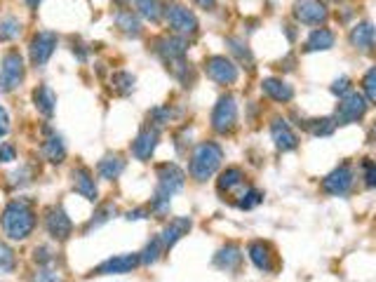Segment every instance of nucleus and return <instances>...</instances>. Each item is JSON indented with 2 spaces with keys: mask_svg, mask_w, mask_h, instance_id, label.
I'll return each instance as SVG.
<instances>
[{
  "mask_svg": "<svg viewBox=\"0 0 376 282\" xmlns=\"http://www.w3.org/2000/svg\"><path fill=\"white\" fill-rule=\"evenodd\" d=\"M334 40H337V36H334L330 29H315L313 34L308 36L306 47H303V50H306V52H325V50H332V47H334Z\"/></svg>",
  "mask_w": 376,
  "mask_h": 282,
  "instance_id": "393cba45",
  "label": "nucleus"
},
{
  "mask_svg": "<svg viewBox=\"0 0 376 282\" xmlns=\"http://www.w3.org/2000/svg\"><path fill=\"white\" fill-rule=\"evenodd\" d=\"M26 69H24V59L19 52H7L0 61V92H14L24 83Z\"/></svg>",
  "mask_w": 376,
  "mask_h": 282,
  "instance_id": "39448f33",
  "label": "nucleus"
},
{
  "mask_svg": "<svg viewBox=\"0 0 376 282\" xmlns=\"http://www.w3.org/2000/svg\"><path fill=\"white\" fill-rule=\"evenodd\" d=\"M59 45V36L52 34V31H38V34L31 38L29 45V54H31V64L34 66H45L50 61V56L54 54Z\"/></svg>",
  "mask_w": 376,
  "mask_h": 282,
  "instance_id": "9d476101",
  "label": "nucleus"
},
{
  "mask_svg": "<svg viewBox=\"0 0 376 282\" xmlns=\"http://www.w3.org/2000/svg\"><path fill=\"white\" fill-rule=\"evenodd\" d=\"M36 261H38V266H45V263H50L52 261V252L47 247H36Z\"/></svg>",
  "mask_w": 376,
  "mask_h": 282,
  "instance_id": "c03bdc74",
  "label": "nucleus"
},
{
  "mask_svg": "<svg viewBox=\"0 0 376 282\" xmlns=\"http://www.w3.org/2000/svg\"><path fill=\"white\" fill-rule=\"evenodd\" d=\"M34 104L45 118H52L54 111H57V94L52 92L50 85H40L34 90Z\"/></svg>",
  "mask_w": 376,
  "mask_h": 282,
  "instance_id": "b1692460",
  "label": "nucleus"
},
{
  "mask_svg": "<svg viewBox=\"0 0 376 282\" xmlns=\"http://www.w3.org/2000/svg\"><path fill=\"white\" fill-rule=\"evenodd\" d=\"M353 179H355L353 167H350L348 163H343L337 169H332V172L322 179V191L327 193V196H339L341 198L353 188Z\"/></svg>",
  "mask_w": 376,
  "mask_h": 282,
  "instance_id": "9b49d317",
  "label": "nucleus"
},
{
  "mask_svg": "<svg viewBox=\"0 0 376 282\" xmlns=\"http://www.w3.org/2000/svg\"><path fill=\"white\" fill-rule=\"evenodd\" d=\"M270 136H273V141H275V148L283 153L294 151L299 146V136L294 134V130L285 118H273V123H270Z\"/></svg>",
  "mask_w": 376,
  "mask_h": 282,
  "instance_id": "dca6fc26",
  "label": "nucleus"
},
{
  "mask_svg": "<svg viewBox=\"0 0 376 282\" xmlns=\"http://www.w3.org/2000/svg\"><path fill=\"white\" fill-rule=\"evenodd\" d=\"M163 17L170 24V29L174 31V36L188 38L198 34V17L181 3H167L163 10Z\"/></svg>",
  "mask_w": 376,
  "mask_h": 282,
  "instance_id": "20e7f679",
  "label": "nucleus"
},
{
  "mask_svg": "<svg viewBox=\"0 0 376 282\" xmlns=\"http://www.w3.org/2000/svg\"><path fill=\"white\" fill-rule=\"evenodd\" d=\"M247 252H250L252 263L257 266L261 273H273L275 271V254H273V249H270L268 243L254 240V243H250V247H247Z\"/></svg>",
  "mask_w": 376,
  "mask_h": 282,
  "instance_id": "aec40b11",
  "label": "nucleus"
},
{
  "mask_svg": "<svg viewBox=\"0 0 376 282\" xmlns=\"http://www.w3.org/2000/svg\"><path fill=\"white\" fill-rule=\"evenodd\" d=\"M17 268V256L5 243H0V273H12Z\"/></svg>",
  "mask_w": 376,
  "mask_h": 282,
  "instance_id": "e433bc0d",
  "label": "nucleus"
},
{
  "mask_svg": "<svg viewBox=\"0 0 376 282\" xmlns=\"http://www.w3.org/2000/svg\"><path fill=\"white\" fill-rule=\"evenodd\" d=\"M303 127L313 134V136H332L334 130H337V125H334L332 118H313V120H306Z\"/></svg>",
  "mask_w": 376,
  "mask_h": 282,
  "instance_id": "7c9ffc66",
  "label": "nucleus"
},
{
  "mask_svg": "<svg viewBox=\"0 0 376 282\" xmlns=\"http://www.w3.org/2000/svg\"><path fill=\"white\" fill-rule=\"evenodd\" d=\"M43 156L45 160H50L52 165L63 163V158H66V146H63V139L59 134H50V139L43 143Z\"/></svg>",
  "mask_w": 376,
  "mask_h": 282,
  "instance_id": "cd10ccee",
  "label": "nucleus"
},
{
  "mask_svg": "<svg viewBox=\"0 0 376 282\" xmlns=\"http://www.w3.org/2000/svg\"><path fill=\"white\" fill-rule=\"evenodd\" d=\"M350 92V78H346V76H341V78H337L332 83V94H337V96H346Z\"/></svg>",
  "mask_w": 376,
  "mask_h": 282,
  "instance_id": "a19ab883",
  "label": "nucleus"
},
{
  "mask_svg": "<svg viewBox=\"0 0 376 282\" xmlns=\"http://www.w3.org/2000/svg\"><path fill=\"white\" fill-rule=\"evenodd\" d=\"M350 45H353L355 50L372 52V47H374V26H372V21H360L357 26L350 31Z\"/></svg>",
  "mask_w": 376,
  "mask_h": 282,
  "instance_id": "5701e85b",
  "label": "nucleus"
},
{
  "mask_svg": "<svg viewBox=\"0 0 376 282\" xmlns=\"http://www.w3.org/2000/svg\"><path fill=\"white\" fill-rule=\"evenodd\" d=\"M26 5L31 7V10H38V5H40V0H26Z\"/></svg>",
  "mask_w": 376,
  "mask_h": 282,
  "instance_id": "09e8293b",
  "label": "nucleus"
},
{
  "mask_svg": "<svg viewBox=\"0 0 376 282\" xmlns=\"http://www.w3.org/2000/svg\"><path fill=\"white\" fill-rule=\"evenodd\" d=\"M134 3H137V10L143 19H148V21L163 19V10H165L163 0H134Z\"/></svg>",
  "mask_w": 376,
  "mask_h": 282,
  "instance_id": "c85d7f7f",
  "label": "nucleus"
},
{
  "mask_svg": "<svg viewBox=\"0 0 376 282\" xmlns=\"http://www.w3.org/2000/svg\"><path fill=\"white\" fill-rule=\"evenodd\" d=\"M71 179H73V191L80 193L85 200H90V203H97L99 200V191H97V183H94V174L90 172L87 167H76L73 172H71Z\"/></svg>",
  "mask_w": 376,
  "mask_h": 282,
  "instance_id": "6ab92c4d",
  "label": "nucleus"
},
{
  "mask_svg": "<svg viewBox=\"0 0 376 282\" xmlns=\"http://www.w3.org/2000/svg\"><path fill=\"white\" fill-rule=\"evenodd\" d=\"M245 179H247V176H245V172L240 167H226L219 174L217 188H219L221 196H233V193H238V198H240L247 191Z\"/></svg>",
  "mask_w": 376,
  "mask_h": 282,
  "instance_id": "2eb2a0df",
  "label": "nucleus"
},
{
  "mask_svg": "<svg viewBox=\"0 0 376 282\" xmlns=\"http://www.w3.org/2000/svg\"><path fill=\"white\" fill-rule=\"evenodd\" d=\"M17 160V148L12 143H0V163H14Z\"/></svg>",
  "mask_w": 376,
  "mask_h": 282,
  "instance_id": "37998d69",
  "label": "nucleus"
},
{
  "mask_svg": "<svg viewBox=\"0 0 376 282\" xmlns=\"http://www.w3.org/2000/svg\"><path fill=\"white\" fill-rule=\"evenodd\" d=\"M195 5L200 7V10H205V12H212L214 7H217V0H195Z\"/></svg>",
  "mask_w": 376,
  "mask_h": 282,
  "instance_id": "de8ad7c7",
  "label": "nucleus"
},
{
  "mask_svg": "<svg viewBox=\"0 0 376 282\" xmlns=\"http://www.w3.org/2000/svg\"><path fill=\"white\" fill-rule=\"evenodd\" d=\"M118 5H127V0H116Z\"/></svg>",
  "mask_w": 376,
  "mask_h": 282,
  "instance_id": "8fccbe9b",
  "label": "nucleus"
},
{
  "mask_svg": "<svg viewBox=\"0 0 376 282\" xmlns=\"http://www.w3.org/2000/svg\"><path fill=\"white\" fill-rule=\"evenodd\" d=\"M156 174H158V186L153 193V200H151V212L167 214L170 212V200L177 196L183 188V183H186V174H183V169L174 163L158 165Z\"/></svg>",
  "mask_w": 376,
  "mask_h": 282,
  "instance_id": "f257e3e1",
  "label": "nucleus"
},
{
  "mask_svg": "<svg viewBox=\"0 0 376 282\" xmlns=\"http://www.w3.org/2000/svg\"><path fill=\"white\" fill-rule=\"evenodd\" d=\"M116 214V205H103L97 214H94V219L87 223V231H92V228H97V226H101V223H106L111 216Z\"/></svg>",
  "mask_w": 376,
  "mask_h": 282,
  "instance_id": "58836bf2",
  "label": "nucleus"
},
{
  "mask_svg": "<svg viewBox=\"0 0 376 282\" xmlns=\"http://www.w3.org/2000/svg\"><path fill=\"white\" fill-rule=\"evenodd\" d=\"M177 116L170 106H156V109H151L148 111V120L151 123L148 125H153V127H163V125H167L170 120Z\"/></svg>",
  "mask_w": 376,
  "mask_h": 282,
  "instance_id": "72a5a7b5",
  "label": "nucleus"
},
{
  "mask_svg": "<svg viewBox=\"0 0 376 282\" xmlns=\"http://www.w3.org/2000/svg\"><path fill=\"white\" fill-rule=\"evenodd\" d=\"M370 111V104L360 92H348L346 96H341L337 113H334V125H350L365 118V113Z\"/></svg>",
  "mask_w": 376,
  "mask_h": 282,
  "instance_id": "423d86ee",
  "label": "nucleus"
},
{
  "mask_svg": "<svg viewBox=\"0 0 376 282\" xmlns=\"http://www.w3.org/2000/svg\"><path fill=\"white\" fill-rule=\"evenodd\" d=\"M226 47H228V52L230 54H235L240 61H245L247 64V69H252V64H254V56H252V50L247 47V43H243L240 38H226Z\"/></svg>",
  "mask_w": 376,
  "mask_h": 282,
  "instance_id": "2f4dec72",
  "label": "nucleus"
},
{
  "mask_svg": "<svg viewBox=\"0 0 376 282\" xmlns=\"http://www.w3.org/2000/svg\"><path fill=\"white\" fill-rule=\"evenodd\" d=\"M21 31H24V24L17 17H12V14H7L5 19H0V43L19 38Z\"/></svg>",
  "mask_w": 376,
  "mask_h": 282,
  "instance_id": "c756f323",
  "label": "nucleus"
},
{
  "mask_svg": "<svg viewBox=\"0 0 376 282\" xmlns=\"http://www.w3.org/2000/svg\"><path fill=\"white\" fill-rule=\"evenodd\" d=\"M156 52L163 56V61L167 64V69H170V66H174V64L186 59L188 40L181 36H165L156 43Z\"/></svg>",
  "mask_w": 376,
  "mask_h": 282,
  "instance_id": "f8f14e48",
  "label": "nucleus"
},
{
  "mask_svg": "<svg viewBox=\"0 0 376 282\" xmlns=\"http://www.w3.org/2000/svg\"><path fill=\"white\" fill-rule=\"evenodd\" d=\"M205 74L219 85H233L238 80V66L233 59L223 54H212L205 59Z\"/></svg>",
  "mask_w": 376,
  "mask_h": 282,
  "instance_id": "1a4fd4ad",
  "label": "nucleus"
},
{
  "mask_svg": "<svg viewBox=\"0 0 376 282\" xmlns=\"http://www.w3.org/2000/svg\"><path fill=\"white\" fill-rule=\"evenodd\" d=\"M3 231L10 240H26L36 228V212L26 200H14L3 209Z\"/></svg>",
  "mask_w": 376,
  "mask_h": 282,
  "instance_id": "f03ea898",
  "label": "nucleus"
},
{
  "mask_svg": "<svg viewBox=\"0 0 376 282\" xmlns=\"http://www.w3.org/2000/svg\"><path fill=\"white\" fill-rule=\"evenodd\" d=\"M45 228L54 240H68L73 233V223H71L68 214L63 212V207H50L45 214Z\"/></svg>",
  "mask_w": 376,
  "mask_h": 282,
  "instance_id": "ddd939ff",
  "label": "nucleus"
},
{
  "mask_svg": "<svg viewBox=\"0 0 376 282\" xmlns=\"http://www.w3.org/2000/svg\"><path fill=\"white\" fill-rule=\"evenodd\" d=\"M134 76L132 74H125V71H118V74H113V87L120 92V94H130L134 90Z\"/></svg>",
  "mask_w": 376,
  "mask_h": 282,
  "instance_id": "f704fd0d",
  "label": "nucleus"
},
{
  "mask_svg": "<svg viewBox=\"0 0 376 282\" xmlns=\"http://www.w3.org/2000/svg\"><path fill=\"white\" fill-rule=\"evenodd\" d=\"M223 160V148L217 141H203L198 143L193 156H190L188 172L195 181H207L210 176L217 174V169L221 167Z\"/></svg>",
  "mask_w": 376,
  "mask_h": 282,
  "instance_id": "7ed1b4c3",
  "label": "nucleus"
},
{
  "mask_svg": "<svg viewBox=\"0 0 376 282\" xmlns=\"http://www.w3.org/2000/svg\"><path fill=\"white\" fill-rule=\"evenodd\" d=\"M362 169H365V183L370 188H374L376 186V167H374V163L370 158L362 160Z\"/></svg>",
  "mask_w": 376,
  "mask_h": 282,
  "instance_id": "79ce46f5",
  "label": "nucleus"
},
{
  "mask_svg": "<svg viewBox=\"0 0 376 282\" xmlns=\"http://www.w3.org/2000/svg\"><path fill=\"white\" fill-rule=\"evenodd\" d=\"M146 209H134V212H127V216H125V219L127 221H139V219H146Z\"/></svg>",
  "mask_w": 376,
  "mask_h": 282,
  "instance_id": "49530a36",
  "label": "nucleus"
},
{
  "mask_svg": "<svg viewBox=\"0 0 376 282\" xmlns=\"http://www.w3.org/2000/svg\"><path fill=\"white\" fill-rule=\"evenodd\" d=\"M158 141H160V130H158V127H153V125L141 127L139 134H137V139L132 141V153H134V158L141 160V163H146V160L153 156Z\"/></svg>",
  "mask_w": 376,
  "mask_h": 282,
  "instance_id": "4468645a",
  "label": "nucleus"
},
{
  "mask_svg": "<svg viewBox=\"0 0 376 282\" xmlns=\"http://www.w3.org/2000/svg\"><path fill=\"white\" fill-rule=\"evenodd\" d=\"M292 14L299 24H306V26H325L330 19V10L322 0H297Z\"/></svg>",
  "mask_w": 376,
  "mask_h": 282,
  "instance_id": "6e6552de",
  "label": "nucleus"
},
{
  "mask_svg": "<svg viewBox=\"0 0 376 282\" xmlns=\"http://www.w3.org/2000/svg\"><path fill=\"white\" fill-rule=\"evenodd\" d=\"M31 282H63V278L59 276L57 271H52V268H45V266H40V268L36 271V276L31 278Z\"/></svg>",
  "mask_w": 376,
  "mask_h": 282,
  "instance_id": "ea45409f",
  "label": "nucleus"
},
{
  "mask_svg": "<svg viewBox=\"0 0 376 282\" xmlns=\"http://www.w3.org/2000/svg\"><path fill=\"white\" fill-rule=\"evenodd\" d=\"M261 92L270 96L273 101L287 104L294 99V90L290 83H285L283 78H263L261 80Z\"/></svg>",
  "mask_w": 376,
  "mask_h": 282,
  "instance_id": "4be33fe9",
  "label": "nucleus"
},
{
  "mask_svg": "<svg viewBox=\"0 0 376 282\" xmlns=\"http://www.w3.org/2000/svg\"><path fill=\"white\" fill-rule=\"evenodd\" d=\"M240 263H243V249L235 243H228L223 245L217 256H214V266L221 271H228V273H235L240 268Z\"/></svg>",
  "mask_w": 376,
  "mask_h": 282,
  "instance_id": "412c9836",
  "label": "nucleus"
},
{
  "mask_svg": "<svg viewBox=\"0 0 376 282\" xmlns=\"http://www.w3.org/2000/svg\"><path fill=\"white\" fill-rule=\"evenodd\" d=\"M190 228H193L190 216H174V219H170V223L165 226V231L160 233V243H163V249H172L183 236H188Z\"/></svg>",
  "mask_w": 376,
  "mask_h": 282,
  "instance_id": "f3484780",
  "label": "nucleus"
},
{
  "mask_svg": "<svg viewBox=\"0 0 376 282\" xmlns=\"http://www.w3.org/2000/svg\"><path fill=\"white\" fill-rule=\"evenodd\" d=\"M165 249H163V243H160V238H153L151 243L146 245V249L139 254V261L143 266H151V263H156L160 259V254H163Z\"/></svg>",
  "mask_w": 376,
  "mask_h": 282,
  "instance_id": "473e14b6",
  "label": "nucleus"
},
{
  "mask_svg": "<svg viewBox=\"0 0 376 282\" xmlns=\"http://www.w3.org/2000/svg\"><path fill=\"white\" fill-rule=\"evenodd\" d=\"M261 203H263V193L257 191V188H247L243 196H240L238 207H240V209H252V207H257V205H261Z\"/></svg>",
  "mask_w": 376,
  "mask_h": 282,
  "instance_id": "c9c22d12",
  "label": "nucleus"
},
{
  "mask_svg": "<svg viewBox=\"0 0 376 282\" xmlns=\"http://www.w3.org/2000/svg\"><path fill=\"white\" fill-rule=\"evenodd\" d=\"M97 172H99L101 179L113 181L125 172V160L120 156H103L97 163Z\"/></svg>",
  "mask_w": 376,
  "mask_h": 282,
  "instance_id": "bb28decb",
  "label": "nucleus"
},
{
  "mask_svg": "<svg viewBox=\"0 0 376 282\" xmlns=\"http://www.w3.org/2000/svg\"><path fill=\"white\" fill-rule=\"evenodd\" d=\"M113 21H116V26L123 31L125 36H130V38H139L141 36V21H139V17L132 10H118Z\"/></svg>",
  "mask_w": 376,
  "mask_h": 282,
  "instance_id": "a878e982",
  "label": "nucleus"
},
{
  "mask_svg": "<svg viewBox=\"0 0 376 282\" xmlns=\"http://www.w3.org/2000/svg\"><path fill=\"white\" fill-rule=\"evenodd\" d=\"M141 261H139V254H120V256H111L103 263L97 266V276H120V273H130L137 268Z\"/></svg>",
  "mask_w": 376,
  "mask_h": 282,
  "instance_id": "a211bd4d",
  "label": "nucleus"
},
{
  "mask_svg": "<svg viewBox=\"0 0 376 282\" xmlns=\"http://www.w3.org/2000/svg\"><path fill=\"white\" fill-rule=\"evenodd\" d=\"M10 132V116H7V111L0 106V136H5Z\"/></svg>",
  "mask_w": 376,
  "mask_h": 282,
  "instance_id": "a18cd8bd",
  "label": "nucleus"
},
{
  "mask_svg": "<svg viewBox=\"0 0 376 282\" xmlns=\"http://www.w3.org/2000/svg\"><path fill=\"white\" fill-rule=\"evenodd\" d=\"M362 87H365V99H367V104H372L376 101V69H370L365 74V80H362Z\"/></svg>",
  "mask_w": 376,
  "mask_h": 282,
  "instance_id": "4c0bfd02",
  "label": "nucleus"
},
{
  "mask_svg": "<svg viewBox=\"0 0 376 282\" xmlns=\"http://www.w3.org/2000/svg\"><path fill=\"white\" fill-rule=\"evenodd\" d=\"M238 125V104L233 94L219 96L217 106L212 111V127L219 134H230Z\"/></svg>",
  "mask_w": 376,
  "mask_h": 282,
  "instance_id": "0eeeda50",
  "label": "nucleus"
}]
</instances>
